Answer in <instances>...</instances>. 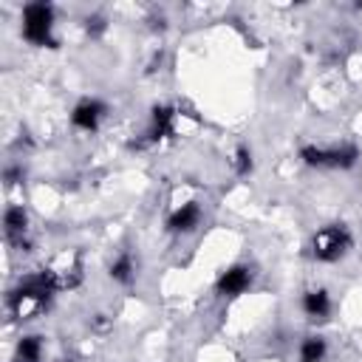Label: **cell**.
I'll return each mask as SVG.
<instances>
[{"mask_svg": "<svg viewBox=\"0 0 362 362\" xmlns=\"http://www.w3.org/2000/svg\"><path fill=\"white\" fill-rule=\"evenodd\" d=\"M54 280L48 277V272L42 274H34L28 280H23L11 294H8V305L17 317H31L37 314L48 300H51V291H54Z\"/></svg>", "mask_w": 362, "mask_h": 362, "instance_id": "obj_1", "label": "cell"}, {"mask_svg": "<svg viewBox=\"0 0 362 362\" xmlns=\"http://www.w3.org/2000/svg\"><path fill=\"white\" fill-rule=\"evenodd\" d=\"M314 257L322 260V263H334L339 260L348 249H351V232L342 226V223H334V226H325L314 235Z\"/></svg>", "mask_w": 362, "mask_h": 362, "instance_id": "obj_2", "label": "cell"}, {"mask_svg": "<svg viewBox=\"0 0 362 362\" xmlns=\"http://www.w3.org/2000/svg\"><path fill=\"white\" fill-rule=\"evenodd\" d=\"M51 20H54L51 6H45V3L25 6V11H23V31H25V37L34 45H54V40H51Z\"/></svg>", "mask_w": 362, "mask_h": 362, "instance_id": "obj_3", "label": "cell"}, {"mask_svg": "<svg viewBox=\"0 0 362 362\" xmlns=\"http://www.w3.org/2000/svg\"><path fill=\"white\" fill-rule=\"evenodd\" d=\"M305 164L311 167H351L356 161V147H334V150H320V147H303L300 153Z\"/></svg>", "mask_w": 362, "mask_h": 362, "instance_id": "obj_4", "label": "cell"}, {"mask_svg": "<svg viewBox=\"0 0 362 362\" xmlns=\"http://www.w3.org/2000/svg\"><path fill=\"white\" fill-rule=\"evenodd\" d=\"M3 226H6V238H8V243H14V246H20V249H28V240H25L28 215H25L20 206L6 209V215H3Z\"/></svg>", "mask_w": 362, "mask_h": 362, "instance_id": "obj_5", "label": "cell"}, {"mask_svg": "<svg viewBox=\"0 0 362 362\" xmlns=\"http://www.w3.org/2000/svg\"><path fill=\"white\" fill-rule=\"evenodd\" d=\"M249 272L243 269V266H235V269H229V272H223L221 274V280H218V294H240L246 286H249Z\"/></svg>", "mask_w": 362, "mask_h": 362, "instance_id": "obj_6", "label": "cell"}, {"mask_svg": "<svg viewBox=\"0 0 362 362\" xmlns=\"http://www.w3.org/2000/svg\"><path fill=\"white\" fill-rule=\"evenodd\" d=\"M102 113H105V107L99 102H82V105L74 107V124L82 127V130H93Z\"/></svg>", "mask_w": 362, "mask_h": 362, "instance_id": "obj_7", "label": "cell"}, {"mask_svg": "<svg viewBox=\"0 0 362 362\" xmlns=\"http://www.w3.org/2000/svg\"><path fill=\"white\" fill-rule=\"evenodd\" d=\"M198 221H201V209H198L195 204H184V206L170 218V229H173V232H189V229L198 226Z\"/></svg>", "mask_w": 362, "mask_h": 362, "instance_id": "obj_8", "label": "cell"}, {"mask_svg": "<svg viewBox=\"0 0 362 362\" xmlns=\"http://www.w3.org/2000/svg\"><path fill=\"white\" fill-rule=\"evenodd\" d=\"M303 308L308 317H325L328 314V294L325 291H308L303 297Z\"/></svg>", "mask_w": 362, "mask_h": 362, "instance_id": "obj_9", "label": "cell"}, {"mask_svg": "<svg viewBox=\"0 0 362 362\" xmlns=\"http://www.w3.org/2000/svg\"><path fill=\"white\" fill-rule=\"evenodd\" d=\"M40 351H42L40 337H23L20 345H17V359L20 362H37L40 359Z\"/></svg>", "mask_w": 362, "mask_h": 362, "instance_id": "obj_10", "label": "cell"}, {"mask_svg": "<svg viewBox=\"0 0 362 362\" xmlns=\"http://www.w3.org/2000/svg\"><path fill=\"white\" fill-rule=\"evenodd\" d=\"M322 354H325V342H322L320 337H308V339L303 342V348H300V359H303V362H320Z\"/></svg>", "mask_w": 362, "mask_h": 362, "instance_id": "obj_11", "label": "cell"}, {"mask_svg": "<svg viewBox=\"0 0 362 362\" xmlns=\"http://www.w3.org/2000/svg\"><path fill=\"white\" fill-rule=\"evenodd\" d=\"M170 122H173V110L170 107H153V139H158V136H164L167 130H170Z\"/></svg>", "mask_w": 362, "mask_h": 362, "instance_id": "obj_12", "label": "cell"}, {"mask_svg": "<svg viewBox=\"0 0 362 362\" xmlns=\"http://www.w3.org/2000/svg\"><path fill=\"white\" fill-rule=\"evenodd\" d=\"M110 277L119 280V283H130V280H133V260H130V255H122V257L110 266Z\"/></svg>", "mask_w": 362, "mask_h": 362, "instance_id": "obj_13", "label": "cell"}, {"mask_svg": "<svg viewBox=\"0 0 362 362\" xmlns=\"http://www.w3.org/2000/svg\"><path fill=\"white\" fill-rule=\"evenodd\" d=\"M235 170H238L240 175H246V173L252 170V156H249V150H246V147H238V156H235Z\"/></svg>", "mask_w": 362, "mask_h": 362, "instance_id": "obj_14", "label": "cell"}, {"mask_svg": "<svg viewBox=\"0 0 362 362\" xmlns=\"http://www.w3.org/2000/svg\"><path fill=\"white\" fill-rule=\"evenodd\" d=\"M102 28H105L102 17H93V20H88V31H93V34H96V31H102Z\"/></svg>", "mask_w": 362, "mask_h": 362, "instance_id": "obj_15", "label": "cell"}]
</instances>
